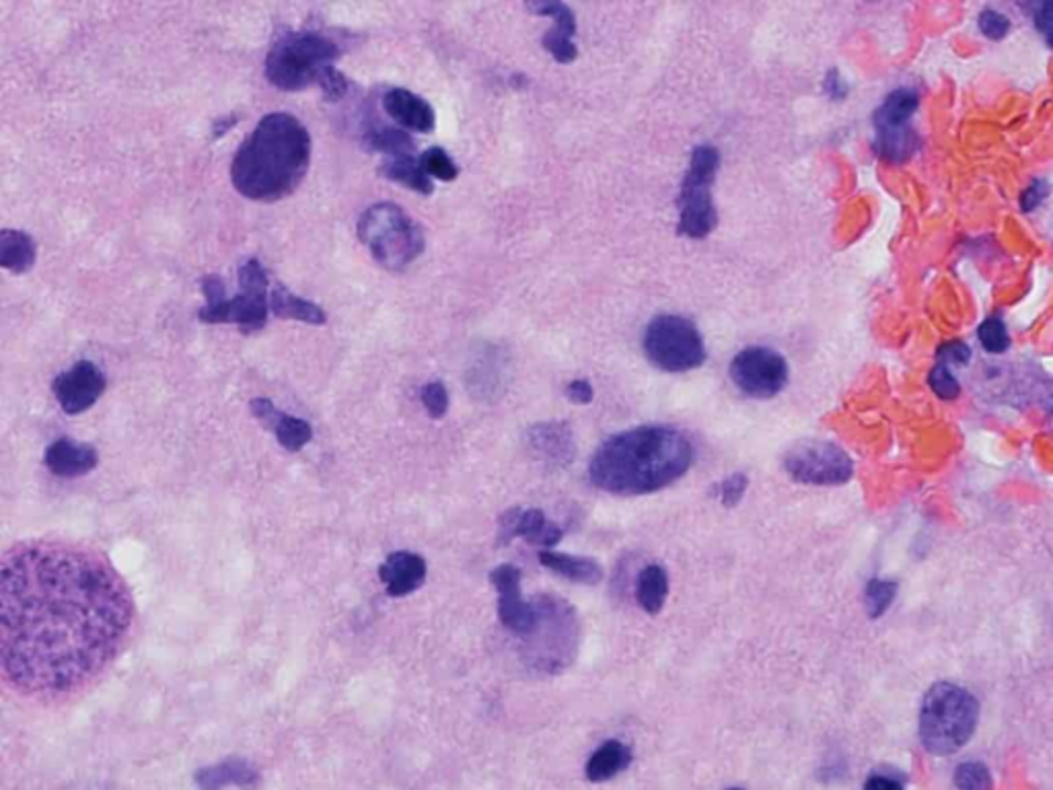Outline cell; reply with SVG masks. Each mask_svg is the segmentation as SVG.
<instances>
[{
    "label": "cell",
    "instance_id": "obj_1",
    "mask_svg": "<svg viewBox=\"0 0 1053 790\" xmlns=\"http://www.w3.org/2000/svg\"><path fill=\"white\" fill-rule=\"evenodd\" d=\"M134 602L100 552L60 540L0 554V676L58 700L86 688L129 640Z\"/></svg>",
    "mask_w": 1053,
    "mask_h": 790
},
{
    "label": "cell",
    "instance_id": "obj_2",
    "mask_svg": "<svg viewBox=\"0 0 1053 790\" xmlns=\"http://www.w3.org/2000/svg\"><path fill=\"white\" fill-rule=\"evenodd\" d=\"M696 451L685 432L667 424H646L613 434L589 465L599 490L638 496L667 489L692 468Z\"/></svg>",
    "mask_w": 1053,
    "mask_h": 790
},
{
    "label": "cell",
    "instance_id": "obj_3",
    "mask_svg": "<svg viewBox=\"0 0 1053 790\" xmlns=\"http://www.w3.org/2000/svg\"><path fill=\"white\" fill-rule=\"evenodd\" d=\"M309 161V130L295 115L276 112L264 115L239 146L231 165V179L249 201H283L300 186Z\"/></svg>",
    "mask_w": 1053,
    "mask_h": 790
},
{
    "label": "cell",
    "instance_id": "obj_4",
    "mask_svg": "<svg viewBox=\"0 0 1053 790\" xmlns=\"http://www.w3.org/2000/svg\"><path fill=\"white\" fill-rule=\"evenodd\" d=\"M980 705L971 691L940 681L926 691L920 706V743L932 756H953L978 729Z\"/></svg>",
    "mask_w": 1053,
    "mask_h": 790
},
{
    "label": "cell",
    "instance_id": "obj_5",
    "mask_svg": "<svg viewBox=\"0 0 1053 790\" xmlns=\"http://www.w3.org/2000/svg\"><path fill=\"white\" fill-rule=\"evenodd\" d=\"M340 48L317 31H290L280 35L266 58V76L280 91H303L319 85L334 71Z\"/></svg>",
    "mask_w": 1053,
    "mask_h": 790
},
{
    "label": "cell",
    "instance_id": "obj_6",
    "mask_svg": "<svg viewBox=\"0 0 1053 790\" xmlns=\"http://www.w3.org/2000/svg\"><path fill=\"white\" fill-rule=\"evenodd\" d=\"M358 237L385 270L401 273L425 252V233L398 204L379 202L358 220Z\"/></svg>",
    "mask_w": 1053,
    "mask_h": 790
},
{
    "label": "cell",
    "instance_id": "obj_7",
    "mask_svg": "<svg viewBox=\"0 0 1053 790\" xmlns=\"http://www.w3.org/2000/svg\"><path fill=\"white\" fill-rule=\"evenodd\" d=\"M538 618L525 638L529 645L535 648L531 653V661L545 674H560L574 661L579 648V618L572 605L554 599L540 597L533 602Z\"/></svg>",
    "mask_w": 1053,
    "mask_h": 790
},
{
    "label": "cell",
    "instance_id": "obj_8",
    "mask_svg": "<svg viewBox=\"0 0 1053 790\" xmlns=\"http://www.w3.org/2000/svg\"><path fill=\"white\" fill-rule=\"evenodd\" d=\"M648 360L669 373L698 369L706 360V348L698 328L682 316H656L644 334Z\"/></svg>",
    "mask_w": 1053,
    "mask_h": 790
},
{
    "label": "cell",
    "instance_id": "obj_9",
    "mask_svg": "<svg viewBox=\"0 0 1053 790\" xmlns=\"http://www.w3.org/2000/svg\"><path fill=\"white\" fill-rule=\"evenodd\" d=\"M268 274L257 259H247L239 268L242 293L233 299L221 302L218 307H202L200 321L204 324H235L242 331H259L266 328L270 316V293Z\"/></svg>",
    "mask_w": 1053,
    "mask_h": 790
},
{
    "label": "cell",
    "instance_id": "obj_10",
    "mask_svg": "<svg viewBox=\"0 0 1053 790\" xmlns=\"http://www.w3.org/2000/svg\"><path fill=\"white\" fill-rule=\"evenodd\" d=\"M718 170V151L704 144L698 146L689 161V170L685 173L682 187V218L679 230L687 237H706L716 225V211L712 204V179Z\"/></svg>",
    "mask_w": 1053,
    "mask_h": 790
},
{
    "label": "cell",
    "instance_id": "obj_11",
    "mask_svg": "<svg viewBox=\"0 0 1053 790\" xmlns=\"http://www.w3.org/2000/svg\"><path fill=\"white\" fill-rule=\"evenodd\" d=\"M784 470L800 484L838 486L852 478L855 463L841 447L827 441H807L786 453Z\"/></svg>",
    "mask_w": 1053,
    "mask_h": 790
},
{
    "label": "cell",
    "instance_id": "obj_12",
    "mask_svg": "<svg viewBox=\"0 0 1053 790\" xmlns=\"http://www.w3.org/2000/svg\"><path fill=\"white\" fill-rule=\"evenodd\" d=\"M730 379L740 393L768 400L786 386L788 365L783 355L771 348L749 346L730 362Z\"/></svg>",
    "mask_w": 1053,
    "mask_h": 790
},
{
    "label": "cell",
    "instance_id": "obj_13",
    "mask_svg": "<svg viewBox=\"0 0 1053 790\" xmlns=\"http://www.w3.org/2000/svg\"><path fill=\"white\" fill-rule=\"evenodd\" d=\"M918 110V95L910 89H897L875 114L877 151L889 161H903L916 148L910 117Z\"/></svg>",
    "mask_w": 1053,
    "mask_h": 790
},
{
    "label": "cell",
    "instance_id": "obj_14",
    "mask_svg": "<svg viewBox=\"0 0 1053 790\" xmlns=\"http://www.w3.org/2000/svg\"><path fill=\"white\" fill-rule=\"evenodd\" d=\"M490 581L499 591V618L502 626L525 638L535 624L538 612L535 605L523 599L521 571L513 564H500L490 573Z\"/></svg>",
    "mask_w": 1053,
    "mask_h": 790
},
{
    "label": "cell",
    "instance_id": "obj_15",
    "mask_svg": "<svg viewBox=\"0 0 1053 790\" xmlns=\"http://www.w3.org/2000/svg\"><path fill=\"white\" fill-rule=\"evenodd\" d=\"M103 391H105V375L101 373L100 369L89 360L76 362L71 371L58 375L54 381V396L58 403L67 414H72V417L86 412L100 400Z\"/></svg>",
    "mask_w": 1053,
    "mask_h": 790
},
{
    "label": "cell",
    "instance_id": "obj_16",
    "mask_svg": "<svg viewBox=\"0 0 1053 790\" xmlns=\"http://www.w3.org/2000/svg\"><path fill=\"white\" fill-rule=\"evenodd\" d=\"M526 451L543 465L558 470L574 460V439L570 427L562 422H541L526 431Z\"/></svg>",
    "mask_w": 1053,
    "mask_h": 790
},
{
    "label": "cell",
    "instance_id": "obj_17",
    "mask_svg": "<svg viewBox=\"0 0 1053 790\" xmlns=\"http://www.w3.org/2000/svg\"><path fill=\"white\" fill-rule=\"evenodd\" d=\"M529 9L533 13L552 17L555 21V28L550 29L543 35V48L555 58L560 64H570L572 60L579 57L574 35H576V17L572 13L569 4L555 2V0H545V2H531Z\"/></svg>",
    "mask_w": 1053,
    "mask_h": 790
},
{
    "label": "cell",
    "instance_id": "obj_18",
    "mask_svg": "<svg viewBox=\"0 0 1053 790\" xmlns=\"http://www.w3.org/2000/svg\"><path fill=\"white\" fill-rule=\"evenodd\" d=\"M387 115L401 130H413L420 134H430L437 126V115L432 105L408 89H389L384 95Z\"/></svg>",
    "mask_w": 1053,
    "mask_h": 790
},
{
    "label": "cell",
    "instance_id": "obj_19",
    "mask_svg": "<svg viewBox=\"0 0 1053 790\" xmlns=\"http://www.w3.org/2000/svg\"><path fill=\"white\" fill-rule=\"evenodd\" d=\"M379 576L391 597H406L425 585L427 562L412 552H393L379 566Z\"/></svg>",
    "mask_w": 1053,
    "mask_h": 790
},
{
    "label": "cell",
    "instance_id": "obj_20",
    "mask_svg": "<svg viewBox=\"0 0 1053 790\" xmlns=\"http://www.w3.org/2000/svg\"><path fill=\"white\" fill-rule=\"evenodd\" d=\"M43 460L52 474L60 478H79L93 472L100 458L91 445L76 443L72 439H58L45 449Z\"/></svg>",
    "mask_w": 1053,
    "mask_h": 790
},
{
    "label": "cell",
    "instance_id": "obj_21",
    "mask_svg": "<svg viewBox=\"0 0 1053 790\" xmlns=\"http://www.w3.org/2000/svg\"><path fill=\"white\" fill-rule=\"evenodd\" d=\"M194 780H196L200 790H223L227 787L252 789V787H256L259 774L247 760L228 758L225 762L202 768L196 772Z\"/></svg>",
    "mask_w": 1053,
    "mask_h": 790
},
{
    "label": "cell",
    "instance_id": "obj_22",
    "mask_svg": "<svg viewBox=\"0 0 1053 790\" xmlns=\"http://www.w3.org/2000/svg\"><path fill=\"white\" fill-rule=\"evenodd\" d=\"M540 562L555 575H562L569 581L581 583V585H597L603 578V568L593 558L570 556V554H558L552 550H543V552H540Z\"/></svg>",
    "mask_w": 1053,
    "mask_h": 790
},
{
    "label": "cell",
    "instance_id": "obj_23",
    "mask_svg": "<svg viewBox=\"0 0 1053 790\" xmlns=\"http://www.w3.org/2000/svg\"><path fill=\"white\" fill-rule=\"evenodd\" d=\"M632 763V751L622 741L610 739L589 758L584 774L591 782H607L622 774Z\"/></svg>",
    "mask_w": 1053,
    "mask_h": 790
},
{
    "label": "cell",
    "instance_id": "obj_24",
    "mask_svg": "<svg viewBox=\"0 0 1053 790\" xmlns=\"http://www.w3.org/2000/svg\"><path fill=\"white\" fill-rule=\"evenodd\" d=\"M35 264V242L23 230H0V268L23 274Z\"/></svg>",
    "mask_w": 1053,
    "mask_h": 790
},
{
    "label": "cell",
    "instance_id": "obj_25",
    "mask_svg": "<svg viewBox=\"0 0 1053 790\" xmlns=\"http://www.w3.org/2000/svg\"><path fill=\"white\" fill-rule=\"evenodd\" d=\"M270 314L280 319H295V321H305L311 326H324L328 321L326 311L321 307L300 299L280 285L270 293Z\"/></svg>",
    "mask_w": 1053,
    "mask_h": 790
},
{
    "label": "cell",
    "instance_id": "obj_26",
    "mask_svg": "<svg viewBox=\"0 0 1053 790\" xmlns=\"http://www.w3.org/2000/svg\"><path fill=\"white\" fill-rule=\"evenodd\" d=\"M669 597V576L658 564H648L636 578V602L646 614H658Z\"/></svg>",
    "mask_w": 1053,
    "mask_h": 790
},
{
    "label": "cell",
    "instance_id": "obj_27",
    "mask_svg": "<svg viewBox=\"0 0 1053 790\" xmlns=\"http://www.w3.org/2000/svg\"><path fill=\"white\" fill-rule=\"evenodd\" d=\"M381 175L387 179H391V182H396V184L410 187L422 196H430L435 192L432 179L428 177L427 173L422 172L420 158L416 155L387 158L381 165Z\"/></svg>",
    "mask_w": 1053,
    "mask_h": 790
},
{
    "label": "cell",
    "instance_id": "obj_28",
    "mask_svg": "<svg viewBox=\"0 0 1053 790\" xmlns=\"http://www.w3.org/2000/svg\"><path fill=\"white\" fill-rule=\"evenodd\" d=\"M367 144L372 151L384 153L389 158L401 157V155H416V144L412 136L401 129H391V126H370L367 130Z\"/></svg>",
    "mask_w": 1053,
    "mask_h": 790
},
{
    "label": "cell",
    "instance_id": "obj_29",
    "mask_svg": "<svg viewBox=\"0 0 1053 790\" xmlns=\"http://www.w3.org/2000/svg\"><path fill=\"white\" fill-rule=\"evenodd\" d=\"M519 537L526 540L531 546L554 547L562 540V530L550 523L540 509H523Z\"/></svg>",
    "mask_w": 1053,
    "mask_h": 790
},
{
    "label": "cell",
    "instance_id": "obj_30",
    "mask_svg": "<svg viewBox=\"0 0 1053 790\" xmlns=\"http://www.w3.org/2000/svg\"><path fill=\"white\" fill-rule=\"evenodd\" d=\"M272 431L276 434L278 443L285 447L286 451H293V453L300 451L314 439V429H311L309 422H305L300 418L286 417V414L280 417Z\"/></svg>",
    "mask_w": 1053,
    "mask_h": 790
},
{
    "label": "cell",
    "instance_id": "obj_31",
    "mask_svg": "<svg viewBox=\"0 0 1053 790\" xmlns=\"http://www.w3.org/2000/svg\"><path fill=\"white\" fill-rule=\"evenodd\" d=\"M897 597V583L893 581H882V578H872L867 585L865 593V607L870 618H881L882 614L891 607Z\"/></svg>",
    "mask_w": 1053,
    "mask_h": 790
},
{
    "label": "cell",
    "instance_id": "obj_32",
    "mask_svg": "<svg viewBox=\"0 0 1053 790\" xmlns=\"http://www.w3.org/2000/svg\"><path fill=\"white\" fill-rule=\"evenodd\" d=\"M420 167L427 173L428 177H437L441 182H453L459 170H457L453 158L449 157L441 146H432L420 155Z\"/></svg>",
    "mask_w": 1053,
    "mask_h": 790
},
{
    "label": "cell",
    "instance_id": "obj_33",
    "mask_svg": "<svg viewBox=\"0 0 1053 790\" xmlns=\"http://www.w3.org/2000/svg\"><path fill=\"white\" fill-rule=\"evenodd\" d=\"M959 790H992V774L982 762H963L954 770Z\"/></svg>",
    "mask_w": 1053,
    "mask_h": 790
},
{
    "label": "cell",
    "instance_id": "obj_34",
    "mask_svg": "<svg viewBox=\"0 0 1053 790\" xmlns=\"http://www.w3.org/2000/svg\"><path fill=\"white\" fill-rule=\"evenodd\" d=\"M978 336H980L983 350H985V352H992V355H1000V352H1004V350L1011 346V338H1009L1006 326H1004V321L998 316L988 317L982 326H980Z\"/></svg>",
    "mask_w": 1053,
    "mask_h": 790
},
{
    "label": "cell",
    "instance_id": "obj_35",
    "mask_svg": "<svg viewBox=\"0 0 1053 790\" xmlns=\"http://www.w3.org/2000/svg\"><path fill=\"white\" fill-rule=\"evenodd\" d=\"M928 381H930V388H932V391H934L939 398H942V400H953V398L959 396V391H961V388H959V381L954 379V375L951 373V369H949V367H944V365H937V367L932 369V373H930V379H928Z\"/></svg>",
    "mask_w": 1053,
    "mask_h": 790
},
{
    "label": "cell",
    "instance_id": "obj_36",
    "mask_svg": "<svg viewBox=\"0 0 1053 790\" xmlns=\"http://www.w3.org/2000/svg\"><path fill=\"white\" fill-rule=\"evenodd\" d=\"M422 403L432 418H442L449 410V393L441 381H432L422 388Z\"/></svg>",
    "mask_w": 1053,
    "mask_h": 790
},
{
    "label": "cell",
    "instance_id": "obj_37",
    "mask_svg": "<svg viewBox=\"0 0 1053 790\" xmlns=\"http://www.w3.org/2000/svg\"><path fill=\"white\" fill-rule=\"evenodd\" d=\"M521 513L523 509L514 506V509H509L502 513V517L499 521V530H497V544L499 546H509L513 540L519 537V523H521Z\"/></svg>",
    "mask_w": 1053,
    "mask_h": 790
},
{
    "label": "cell",
    "instance_id": "obj_38",
    "mask_svg": "<svg viewBox=\"0 0 1053 790\" xmlns=\"http://www.w3.org/2000/svg\"><path fill=\"white\" fill-rule=\"evenodd\" d=\"M980 29H982L983 35H988L992 40H1000L1009 33L1011 21L1004 14L988 9V11L980 14Z\"/></svg>",
    "mask_w": 1053,
    "mask_h": 790
},
{
    "label": "cell",
    "instance_id": "obj_39",
    "mask_svg": "<svg viewBox=\"0 0 1053 790\" xmlns=\"http://www.w3.org/2000/svg\"><path fill=\"white\" fill-rule=\"evenodd\" d=\"M745 489H747V478L745 475H730L718 484V499L725 506H735L743 499Z\"/></svg>",
    "mask_w": 1053,
    "mask_h": 790
},
{
    "label": "cell",
    "instance_id": "obj_40",
    "mask_svg": "<svg viewBox=\"0 0 1053 790\" xmlns=\"http://www.w3.org/2000/svg\"><path fill=\"white\" fill-rule=\"evenodd\" d=\"M319 86L324 89V93H326L329 101L343 100L344 95L348 93V89H350V81L338 69H334V71L326 74V79L319 83Z\"/></svg>",
    "mask_w": 1053,
    "mask_h": 790
},
{
    "label": "cell",
    "instance_id": "obj_41",
    "mask_svg": "<svg viewBox=\"0 0 1053 790\" xmlns=\"http://www.w3.org/2000/svg\"><path fill=\"white\" fill-rule=\"evenodd\" d=\"M252 414H254L268 431H272L274 424L283 417V412H280L268 398H256V400L252 402Z\"/></svg>",
    "mask_w": 1053,
    "mask_h": 790
},
{
    "label": "cell",
    "instance_id": "obj_42",
    "mask_svg": "<svg viewBox=\"0 0 1053 790\" xmlns=\"http://www.w3.org/2000/svg\"><path fill=\"white\" fill-rule=\"evenodd\" d=\"M969 359H971V350L963 342H951L939 350V365H944V367H949L951 362L968 365Z\"/></svg>",
    "mask_w": 1053,
    "mask_h": 790
},
{
    "label": "cell",
    "instance_id": "obj_43",
    "mask_svg": "<svg viewBox=\"0 0 1053 790\" xmlns=\"http://www.w3.org/2000/svg\"><path fill=\"white\" fill-rule=\"evenodd\" d=\"M566 393H569L570 402L581 403V406L593 402V388H591V383H589L586 379L572 381L569 389H566Z\"/></svg>",
    "mask_w": 1053,
    "mask_h": 790
},
{
    "label": "cell",
    "instance_id": "obj_44",
    "mask_svg": "<svg viewBox=\"0 0 1053 790\" xmlns=\"http://www.w3.org/2000/svg\"><path fill=\"white\" fill-rule=\"evenodd\" d=\"M865 790H906V787L899 778L870 774L865 782Z\"/></svg>",
    "mask_w": 1053,
    "mask_h": 790
},
{
    "label": "cell",
    "instance_id": "obj_45",
    "mask_svg": "<svg viewBox=\"0 0 1053 790\" xmlns=\"http://www.w3.org/2000/svg\"><path fill=\"white\" fill-rule=\"evenodd\" d=\"M826 89L827 93H829L834 100H841V98H846V93H848V89H846V85L841 83L840 74H838L836 71L829 72V76H827L826 81Z\"/></svg>",
    "mask_w": 1053,
    "mask_h": 790
},
{
    "label": "cell",
    "instance_id": "obj_46",
    "mask_svg": "<svg viewBox=\"0 0 1053 790\" xmlns=\"http://www.w3.org/2000/svg\"><path fill=\"white\" fill-rule=\"evenodd\" d=\"M237 120H239L237 115H223V117H218V120L214 122L213 126L214 138H221V136H225L228 130L233 129V126L237 124Z\"/></svg>",
    "mask_w": 1053,
    "mask_h": 790
},
{
    "label": "cell",
    "instance_id": "obj_47",
    "mask_svg": "<svg viewBox=\"0 0 1053 790\" xmlns=\"http://www.w3.org/2000/svg\"><path fill=\"white\" fill-rule=\"evenodd\" d=\"M1035 23H1037V28L1043 31V35L1050 38V31H1052V4H1043V7H1041L1040 13L1035 17Z\"/></svg>",
    "mask_w": 1053,
    "mask_h": 790
},
{
    "label": "cell",
    "instance_id": "obj_48",
    "mask_svg": "<svg viewBox=\"0 0 1053 790\" xmlns=\"http://www.w3.org/2000/svg\"><path fill=\"white\" fill-rule=\"evenodd\" d=\"M728 790H743V789H728Z\"/></svg>",
    "mask_w": 1053,
    "mask_h": 790
}]
</instances>
